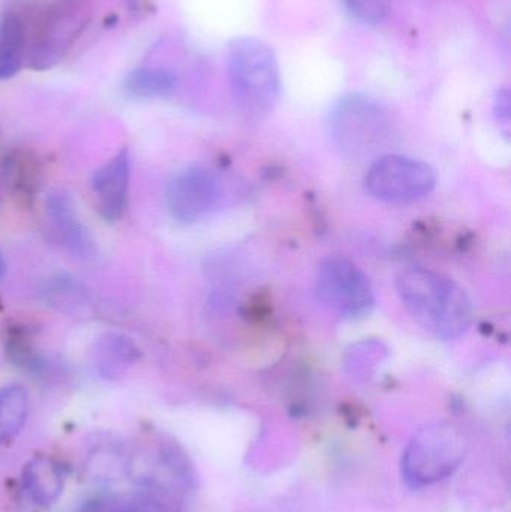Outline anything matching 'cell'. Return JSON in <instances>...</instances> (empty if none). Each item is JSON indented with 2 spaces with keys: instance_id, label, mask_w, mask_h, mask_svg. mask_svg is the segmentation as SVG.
<instances>
[{
  "instance_id": "6da1fadb",
  "label": "cell",
  "mask_w": 511,
  "mask_h": 512,
  "mask_svg": "<svg viewBox=\"0 0 511 512\" xmlns=\"http://www.w3.org/2000/svg\"><path fill=\"white\" fill-rule=\"evenodd\" d=\"M396 286L411 316L437 339L449 342L470 330L473 303L455 280L428 268L411 267L399 273Z\"/></svg>"
},
{
  "instance_id": "7a4b0ae2",
  "label": "cell",
  "mask_w": 511,
  "mask_h": 512,
  "mask_svg": "<svg viewBox=\"0 0 511 512\" xmlns=\"http://www.w3.org/2000/svg\"><path fill=\"white\" fill-rule=\"evenodd\" d=\"M227 65L239 110L251 119L267 116L281 95V71L273 48L254 36H239L230 42Z\"/></svg>"
},
{
  "instance_id": "3957f363",
  "label": "cell",
  "mask_w": 511,
  "mask_h": 512,
  "mask_svg": "<svg viewBox=\"0 0 511 512\" xmlns=\"http://www.w3.org/2000/svg\"><path fill=\"white\" fill-rule=\"evenodd\" d=\"M92 20L84 0H54L29 23L27 62L33 69H48L65 59Z\"/></svg>"
},
{
  "instance_id": "277c9868",
  "label": "cell",
  "mask_w": 511,
  "mask_h": 512,
  "mask_svg": "<svg viewBox=\"0 0 511 512\" xmlns=\"http://www.w3.org/2000/svg\"><path fill=\"white\" fill-rule=\"evenodd\" d=\"M468 442L453 424H432L420 430L402 457V475L414 489L431 486L450 477L464 462Z\"/></svg>"
},
{
  "instance_id": "5b68a950",
  "label": "cell",
  "mask_w": 511,
  "mask_h": 512,
  "mask_svg": "<svg viewBox=\"0 0 511 512\" xmlns=\"http://www.w3.org/2000/svg\"><path fill=\"white\" fill-rule=\"evenodd\" d=\"M329 129L342 152L360 156L383 146L392 131V122L383 105L374 99L350 95L330 111Z\"/></svg>"
},
{
  "instance_id": "8992f818",
  "label": "cell",
  "mask_w": 511,
  "mask_h": 512,
  "mask_svg": "<svg viewBox=\"0 0 511 512\" xmlns=\"http://www.w3.org/2000/svg\"><path fill=\"white\" fill-rule=\"evenodd\" d=\"M437 185L431 165L407 156H383L371 165L365 188L371 197L390 204H408L428 197Z\"/></svg>"
},
{
  "instance_id": "52a82bcc",
  "label": "cell",
  "mask_w": 511,
  "mask_h": 512,
  "mask_svg": "<svg viewBox=\"0 0 511 512\" xmlns=\"http://www.w3.org/2000/svg\"><path fill=\"white\" fill-rule=\"evenodd\" d=\"M317 291L321 301L344 318H365L375 306L368 276L342 256H330L321 264Z\"/></svg>"
},
{
  "instance_id": "ba28073f",
  "label": "cell",
  "mask_w": 511,
  "mask_h": 512,
  "mask_svg": "<svg viewBox=\"0 0 511 512\" xmlns=\"http://www.w3.org/2000/svg\"><path fill=\"white\" fill-rule=\"evenodd\" d=\"M219 195L221 188L212 171L189 168L171 180L167 191L168 210L176 221L192 224L212 212Z\"/></svg>"
},
{
  "instance_id": "9c48e42d",
  "label": "cell",
  "mask_w": 511,
  "mask_h": 512,
  "mask_svg": "<svg viewBox=\"0 0 511 512\" xmlns=\"http://www.w3.org/2000/svg\"><path fill=\"white\" fill-rule=\"evenodd\" d=\"M129 179L131 167L126 152H120L93 174L96 207L105 221L114 222L122 218L128 203Z\"/></svg>"
},
{
  "instance_id": "30bf717a",
  "label": "cell",
  "mask_w": 511,
  "mask_h": 512,
  "mask_svg": "<svg viewBox=\"0 0 511 512\" xmlns=\"http://www.w3.org/2000/svg\"><path fill=\"white\" fill-rule=\"evenodd\" d=\"M48 221L57 243L72 255L86 256L92 251L89 234L72 207L71 198L63 191L53 192L47 198Z\"/></svg>"
},
{
  "instance_id": "8fae6325",
  "label": "cell",
  "mask_w": 511,
  "mask_h": 512,
  "mask_svg": "<svg viewBox=\"0 0 511 512\" xmlns=\"http://www.w3.org/2000/svg\"><path fill=\"white\" fill-rule=\"evenodd\" d=\"M29 51V18L18 11L6 12L0 20V81L18 74Z\"/></svg>"
},
{
  "instance_id": "7c38bea8",
  "label": "cell",
  "mask_w": 511,
  "mask_h": 512,
  "mask_svg": "<svg viewBox=\"0 0 511 512\" xmlns=\"http://www.w3.org/2000/svg\"><path fill=\"white\" fill-rule=\"evenodd\" d=\"M63 472L53 459L35 457L23 471V492L36 507H48L63 490Z\"/></svg>"
},
{
  "instance_id": "4fadbf2b",
  "label": "cell",
  "mask_w": 511,
  "mask_h": 512,
  "mask_svg": "<svg viewBox=\"0 0 511 512\" xmlns=\"http://www.w3.org/2000/svg\"><path fill=\"white\" fill-rule=\"evenodd\" d=\"M176 83V75L167 69H137L126 78L125 90L134 98H162L173 93Z\"/></svg>"
},
{
  "instance_id": "5bb4252c",
  "label": "cell",
  "mask_w": 511,
  "mask_h": 512,
  "mask_svg": "<svg viewBox=\"0 0 511 512\" xmlns=\"http://www.w3.org/2000/svg\"><path fill=\"white\" fill-rule=\"evenodd\" d=\"M29 396L21 385L0 390V441L12 438L26 423Z\"/></svg>"
},
{
  "instance_id": "9a60e30c",
  "label": "cell",
  "mask_w": 511,
  "mask_h": 512,
  "mask_svg": "<svg viewBox=\"0 0 511 512\" xmlns=\"http://www.w3.org/2000/svg\"><path fill=\"white\" fill-rule=\"evenodd\" d=\"M81 512H168L167 508L147 496L111 495L92 499Z\"/></svg>"
},
{
  "instance_id": "2e32d148",
  "label": "cell",
  "mask_w": 511,
  "mask_h": 512,
  "mask_svg": "<svg viewBox=\"0 0 511 512\" xmlns=\"http://www.w3.org/2000/svg\"><path fill=\"white\" fill-rule=\"evenodd\" d=\"M348 14L366 26H380L389 17L392 0H342Z\"/></svg>"
},
{
  "instance_id": "e0dca14e",
  "label": "cell",
  "mask_w": 511,
  "mask_h": 512,
  "mask_svg": "<svg viewBox=\"0 0 511 512\" xmlns=\"http://www.w3.org/2000/svg\"><path fill=\"white\" fill-rule=\"evenodd\" d=\"M138 355H140V352L135 348L134 343L123 339L122 336H108L101 343V349H99V357L104 360V366L111 363V369L113 367L129 366L137 360Z\"/></svg>"
},
{
  "instance_id": "ac0fdd59",
  "label": "cell",
  "mask_w": 511,
  "mask_h": 512,
  "mask_svg": "<svg viewBox=\"0 0 511 512\" xmlns=\"http://www.w3.org/2000/svg\"><path fill=\"white\" fill-rule=\"evenodd\" d=\"M495 113L501 122H510V95L507 90L498 92L497 99H495Z\"/></svg>"
},
{
  "instance_id": "d6986e66",
  "label": "cell",
  "mask_w": 511,
  "mask_h": 512,
  "mask_svg": "<svg viewBox=\"0 0 511 512\" xmlns=\"http://www.w3.org/2000/svg\"><path fill=\"white\" fill-rule=\"evenodd\" d=\"M5 271H6L5 259H3L2 252H0V279H2L3 274H5Z\"/></svg>"
}]
</instances>
